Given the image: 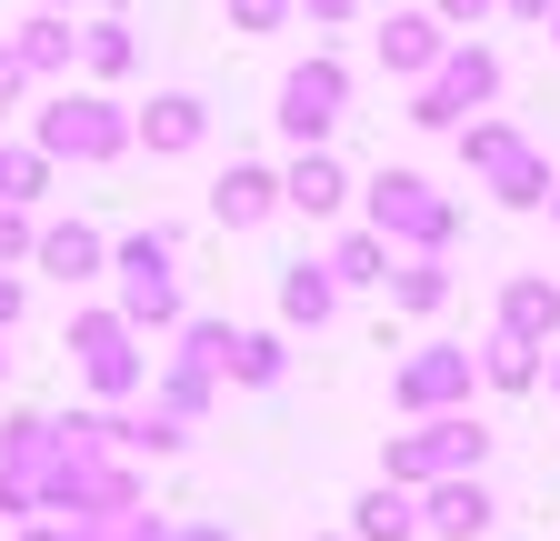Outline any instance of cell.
Segmentation results:
<instances>
[{
  "mask_svg": "<svg viewBox=\"0 0 560 541\" xmlns=\"http://www.w3.org/2000/svg\"><path fill=\"white\" fill-rule=\"evenodd\" d=\"M490 11H501V0H431V21H441V31H451V41H460V31H480V21H490Z\"/></svg>",
  "mask_w": 560,
  "mask_h": 541,
  "instance_id": "cell-29",
  "label": "cell"
},
{
  "mask_svg": "<svg viewBox=\"0 0 560 541\" xmlns=\"http://www.w3.org/2000/svg\"><path fill=\"white\" fill-rule=\"evenodd\" d=\"M270 120H280V141H291V151H330V130L350 120V60L340 50L291 60L280 91H270Z\"/></svg>",
  "mask_w": 560,
  "mask_h": 541,
  "instance_id": "cell-8",
  "label": "cell"
},
{
  "mask_svg": "<svg viewBox=\"0 0 560 541\" xmlns=\"http://www.w3.org/2000/svg\"><path fill=\"white\" fill-rule=\"evenodd\" d=\"M11 50H21L31 81H70V71H81V21H70V11H31L11 31Z\"/></svg>",
  "mask_w": 560,
  "mask_h": 541,
  "instance_id": "cell-17",
  "label": "cell"
},
{
  "mask_svg": "<svg viewBox=\"0 0 560 541\" xmlns=\"http://www.w3.org/2000/svg\"><path fill=\"white\" fill-rule=\"evenodd\" d=\"M221 381H241V391H280V381H291V342H280V331H231Z\"/></svg>",
  "mask_w": 560,
  "mask_h": 541,
  "instance_id": "cell-22",
  "label": "cell"
},
{
  "mask_svg": "<svg viewBox=\"0 0 560 541\" xmlns=\"http://www.w3.org/2000/svg\"><path fill=\"white\" fill-rule=\"evenodd\" d=\"M371 50H381V71H390V81H420V71H431V60L451 50V31H441L431 11H400V0H390V11H381V31H371Z\"/></svg>",
  "mask_w": 560,
  "mask_h": 541,
  "instance_id": "cell-13",
  "label": "cell"
},
{
  "mask_svg": "<svg viewBox=\"0 0 560 541\" xmlns=\"http://www.w3.org/2000/svg\"><path fill=\"white\" fill-rule=\"evenodd\" d=\"M11 541H50V521H21V531H11Z\"/></svg>",
  "mask_w": 560,
  "mask_h": 541,
  "instance_id": "cell-37",
  "label": "cell"
},
{
  "mask_svg": "<svg viewBox=\"0 0 560 541\" xmlns=\"http://www.w3.org/2000/svg\"><path fill=\"white\" fill-rule=\"evenodd\" d=\"M480 381H490V391H540V352L490 331V342H480Z\"/></svg>",
  "mask_w": 560,
  "mask_h": 541,
  "instance_id": "cell-26",
  "label": "cell"
},
{
  "mask_svg": "<svg viewBox=\"0 0 560 541\" xmlns=\"http://www.w3.org/2000/svg\"><path fill=\"white\" fill-rule=\"evenodd\" d=\"M81 71H91V91L140 71V31H130L120 11H91V21H81Z\"/></svg>",
  "mask_w": 560,
  "mask_h": 541,
  "instance_id": "cell-21",
  "label": "cell"
},
{
  "mask_svg": "<svg viewBox=\"0 0 560 541\" xmlns=\"http://www.w3.org/2000/svg\"><path fill=\"white\" fill-rule=\"evenodd\" d=\"M171 541H231V521H171Z\"/></svg>",
  "mask_w": 560,
  "mask_h": 541,
  "instance_id": "cell-35",
  "label": "cell"
},
{
  "mask_svg": "<svg viewBox=\"0 0 560 541\" xmlns=\"http://www.w3.org/2000/svg\"><path fill=\"white\" fill-rule=\"evenodd\" d=\"M540 211H550V221H560V181H550V200H540Z\"/></svg>",
  "mask_w": 560,
  "mask_h": 541,
  "instance_id": "cell-39",
  "label": "cell"
},
{
  "mask_svg": "<svg viewBox=\"0 0 560 541\" xmlns=\"http://www.w3.org/2000/svg\"><path fill=\"white\" fill-rule=\"evenodd\" d=\"M340 200H350L340 151H291V171H280V211H301V221H340Z\"/></svg>",
  "mask_w": 560,
  "mask_h": 541,
  "instance_id": "cell-16",
  "label": "cell"
},
{
  "mask_svg": "<svg viewBox=\"0 0 560 541\" xmlns=\"http://www.w3.org/2000/svg\"><path fill=\"white\" fill-rule=\"evenodd\" d=\"M550 11L560 0H501V21H540V31H550Z\"/></svg>",
  "mask_w": 560,
  "mask_h": 541,
  "instance_id": "cell-34",
  "label": "cell"
},
{
  "mask_svg": "<svg viewBox=\"0 0 560 541\" xmlns=\"http://www.w3.org/2000/svg\"><path fill=\"white\" fill-rule=\"evenodd\" d=\"M31 231H40V211H11V200H0V270L31 261Z\"/></svg>",
  "mask_w": 560,
  "mask_h": 541,
  "instance_id": "cell-28",
  "label": "cell"
},
{
  "mask_svg": "<svg viewBox=\"0 0 560 541\" xmlns=\"http://www.w3.org/2000/svg\"><path fill=\"white\" fill-rule=\"evenodd\" d=\"M280 211V171L270 161H231L221 181H210V221H221V231H260Z\"/></svg>",
  "mask_w": 560,
  "mask_h": 541,
  "instance_id": "cell-15",
  "label": "cell"
},
{
  "mask_svg": "<svg viewBox=\"0 0 560 541\" xmlns=\"http://www.w3.org/2000/svg\"><path fill=\"white\" fill-rule=\"evenodd\" d=\"M0 200H11V211H40L50 200V161L31 141H0Z\"/></svg>",
  "mask_w": 560,
  "mask_h": 541,
  "instance_id": "cell-25",
  "label": "cell"
},
{
  "mask_svg": "<svg viewBox=\"0 0 560 541\" xmlns=\"http://www.w3.org/2000/svg\"><path fill=\"white\" fill-rule=\"evenodd\" d=\"M501 342H530V352L560 342V281L550 270H511L501 281Z\"/></svg>",
  "mask_w": 560,
  "mask_h": 541,
  "instance_id": "cell-14",
  "label": "cell"
},
{
  "mask_svg": "<svg viewBox=\"0 0 560 541\" xmlns=\"http://www.w3.org/2000/svg\"><path fill=\"white\" fill-rule=\"evenodd\" d=\"M31 151H40L50 171H60V161H70V171H110V161H130V111H120L110 91H70V81H60V91L31 111Z\"/></svg>",
  "mask_w": 560,
  "mask_h": 541,
  "instance_id": "cell-2",
  "label": "cell"
},
{
  "mask_svg": "<svg viewBox=\"0 0 560 541\" xmlns=\"http://www.w3.org/2000/svg\"><path fill=\"white\" fill-rule=\"evenodd\" d=\"M60 352H70V371L91 381V401H101V412H110V401H140V381H151V352H140V331H130V321H120L110 301L70 311Z\"/></svg>",
  "mask_w": 560,
  "mask_h": 541,
  "instance_id": "cell-5",
  "label": "cell"
},
{
  "mask_svg": "<svg viewBox=\"0 0 560 541\" xmlns=\"http://www.w3.org/2000/svg\"><path fill=\"white\" fill-rule=\"evenodd\" d=\"M550 41H560V11H550Z\"/></svg>",
  "mask_w": 560,
  "mask_h": 541,
  "instance_id": "cell-43",
  "label": "cell"
},
{
  "mask_svg": "<svg viewBox=\"0 0 560 541\" xmlns=\"http://www.w3.org/2000/svg\"><path fill=\"white\" fill-rule=\"evenodd\" d=\"M540 381H550V401H560V342H550V361H540Z\"/></svg>",
  "mask_w": 560,
  "mask_h": 541,
  "instance_id": "cell-36",
  "label": "cell"
},
{
  "mask_svg": "<svg viewBox=\"0 0 560 541\" xmlns=\"http://www.w3.org/2000/svg\"><path fill=\"white\" fill-rule=\"evenodd\" d=\"M330 311H340V281L320 270V251H301V261H280V321H291V331H320Z\"/></svg>",
  "mask_w": 560,
  "mask_h": 541,
  "instance_id": "cell-19",
  "label": "cell"
},
{
  "mask_svg": "<svg viewBox=\"0 0 560 541\" xmlns=\"http://www.w3.org/2000/svg\"><path fill=\"white\" fill-rule=\"evenodd\" d=\"M140 391H151V412H161V422H180V431H200V422H210V401H221V381L190 371V361H161Z\"/></svg>",
  "mask_w": 560,
  "mask_h": 541,
  "instance_id": "cell-20",
  "label": "cell"
},
{
  "mask_svg": "<svg viewBox=\"0 0 560 541\" xmlns=\"http://www.w3.org/2000/svg\"><path fill=\"white\" fill-rule=\"evenodd\" d=\"M390 311H410V321L451 311V251H400L390 261Z\"/></svg>",
  "mask_w": 560,
  "mask_h": 541,
  "instance_id": "cell-18",
  "label": "cell"
},
{
  "mask_svg": "<svg viewBox=\"0 0 560 541\" xmlns=\"http://www.w3.org/2000/svg\"><path fill=\"white\" fill-rule=\"evenodd\" d=\"M0 381H11V352H0Z\"/></svg>",
  "mask_w": 560,
  "mask_h": 541,
  "instance_id": "cell-42",
  "label": "cell"
},
{
  "mask_svg": "<svg viewBox=\"0 0 560 541\" xmlns=\"http://www.w3.org/2000/svg\"><path fill=\"white\" fill-rule=\"evenodd\" d=\"M0 521H11V531H21V521H40V492H31V482H11V471H0Z\"/></svg>",
  "mask_w": 560,
  "mask_h": 541,
  "instance_id": "cell-30",
  "label": "cell"
},
{
  "mask_svg": "<svg viewBox=\"0 0 560 541\" xmlns=\"http://www.w3.org/2000/svg\"><path fill=\"white\" fill-rule=\"evenodd\" d=\"M221 21H231L241 41H260V31H280V21H291V0H221Z\"/></svg>",
  "mask_w": 560,
  "mask_h": 541,
  "instance_id": "cell-27",
  "label": "cell"
},
{
  "mask_svg": "<svg viewBox=\"0 0 560 541\" xmlns=\"http://www.w3.org/2000/svg\"><path fill=\"white\" fill-rule=\"evenodd\" d=\"M361 231H381L390 251H451L460 241V200L451 191H431V181H420V171H371L361 181Z\"/></svg>",
  "mask_w": 560,
  "mask_h": 541,
  "instance_id": "cell-4",
  "label": "cell"
},
{
  "mask_svg": "<svg viewBox=\"0 0 560 541\" xmlns=\"http://www.w3.org/2000/svg\"><path fill=\"white\" fill-rule=\"evenodd\" d=\"M200 141H210V101L200 91H161V101L130 111V151H151V161H190Z\"/></svg>",
  "mask_w": 560,
  "mask_h": 541,
  "instance_id": "cell-10",
  "label": "cell"
},
{
  "mask_svg": "<svg viewBox=\"0 0 560 541\" xmlns=\"http://www.w3.org/2000/svg\"><path fill=\"white\" fill-rule=\"evenodd\" d=\"M320 270H330L340 291H371V281H390V241H381V231H340V241L320 251Z\"/></svg>",
  "mask_w": 560,
  "mask_h": 541,
  "instance_id": "cell-24",
  "label": "cell"
},
{
  "mask_svg": "<svg viewBox=\"0 0 560 541\" xmlns=\"http://www.w3.org/2000/svg\"><path fill=\"white\" fill-rule=\"evenodd\" d=\"M320 541H350V531H320Z\"/></svg>",
  "mask_w": 560,
  "mask_h": 541,
  "instance_id": "cell-44",
  "label": "cell"
},
{
  "mask_svg": "<svg viewBox=\"0 0 560 541\" xmlns=\"http://www.w3.org/2000/svg\"><path fill=\"white\" fill-rule=\"evenodd\" d=\"M31 11H81V0H31Z\"/></svg>",
  "mask_w": 560,
  "mask_h": 541,
  "instance_id": "cell-38",
  "label": "cell"
},
{
  "mask_svg": "<svg viewBox=\"0 0 560 541\" xmlns=\"http://www.w3.org/2000/svg\"><path fill=\"white\" fill-rule=\"evenodd\" d=\"M361 11H390V0H361Z\"/></svg>",
  "mask_w": 560,
  "mask_h": 541,
  "instance_id": "cell-41",
  "label": "cell"
},
{
  "mask_svg": "<svg viewBox=\"0 0 560 541\" xmlns=\"http://www.w3.org/2000/svg\"><path fill=\"white\" fill-rule=\"evenodd\" d=\"M410 502H420V531H431V541H480V531H490V511H501L480 471H451V482L410 492Z\"/></svg>",
  "mask_w": 560,
  "mask_h": 541,
  "instance_id": "cell-12",
  "label": "cell"
},
{
  "mask_svg": "<svg viewBox=\"0 0 560 541\" xmlns=\"http://www.w3.org/2000/svg\"><path fill=\"white\" fill-rule=\"evenodd\" d=\"M451 141H460V171L501 200V211H540V200H550V151L530 141L521 120H490V111H480V120L451 130Z\"/></svg>",
  "mask_w": 560,
  "mask_h": 541,
  "instance_id": "cell-3",
  "label": "cell"
},
{
  "mask_svg": "<svg viewBox=\"0 0 560 541\" xmlns=\"http://www.w3.org/2000/svg\"><path fill=\"white\" fill-rule=\"evenodd\" d=\"M21 311H31V281H21V270H0V342L21 331Z\"/></svg>",
  "mask_w": 560,
  "mask_h": 541,
  "instance_id": "cell-31",
  "label": "cell"
},
{
  "mask_svg": "<svg viewBox=\"0 0 560 541\" xmlns=\"http://www.w3.org/2000/svg\"><path fill=\"white\" fill-rule=\"evenodd\" d=\"M291 11H311L320 31H340V21H361V0H291Z\"/></svg>",
  "mask_w": 560,
  "mask_h": 541,
  "instance_id": "cell-33",
  "label": "cell"
},
{
  "mask_svg": "<svg viewBox=\"0 0 560 541\" xmlns=\"http://www.w3.org/2000/svg\"><path fill=\"white\" fill-rule=\"evenodd\" d=\"M31 270H50L60 291H81V281H101V270H110V231H101V221H40V231H31Z\"/></svg>",
  "mask_w": 560,
  "mask_h": 541,
  "instance_id": "cell-11",
  "label": "cell"
},
{
  "mask_svg": "<svg viewBox=\"0 0 560 541\" xmlns=\"http://www.w3.org/2000/svg\"><path fill=\"white\" fill-rule=\"evenodd\" d=\"M490 101H501V50H490V41H451L431 71L410 81V120H420V130H460V120H480Z\"/></svg>",
  "mask_w": 560,
  "mask_h": 541,
  "instance_id": "cell-7",
  "label": "cell"
},
{
  "mask_svg": "<svg viewBox=\"0 0 560 541\" xmlns=\"http://www.w3.org/2000/svg\"><path fill=\"white\" fill-rule=\"evenodd\" d=\"M480 461H490V431H480L470 412H431V422H410V431L381 441V482L431 492V482H451V471H480Z\"/></svg>",
  "mask_w": 560,
  "mask_h": 541,
  "instance_id": "cell-6",
  "label": "cell"
},
{
  "mask_svg": "<svg viewBox=\"0 0 560 541\" xmlns=\"http://www.w3.org/2000/svg\"><path fill=\"white\" fill-rule=\"evenodd\" d=\"M110 311L140 331V342H151V331H180V311H190V291H180V231H120L110 241Z\"/></svg>",
  "mask_w": 560,
  "mask_h": 541,
  "instance_id": "cell-1",
  "label": "cell"
},
{
  "mask_svg": "<svg viewBox=\"0 0 560 541\" xmlns=\"http://www.w3.org/2000/svg\"><path fill=\"white\" fill-rule=\"evenodd\" d=\"M81 11H120V0H81Z\"/></svg>",
  "mask_w": 560,
  "mask_h": 541,
  "instance_id": "cell-40",
  "label": "cell"
},
{
  "mask_svg": "<svg viewBox=\"0 0 560 541\" xmlns=\"http://www.w3.org/2000/svg\"><path fill=\"white\" fill-rule=\"evenodd\" d=\"M470 381H480V352L470 342H420L410 361H390V412H410V422L470 412Z\"/></svg>",
  "mask_w": 560,
  "mask_h": 541,
  "instance_id": "cell-9",
  "label": "cell"
},
{
  "mask_svg": "<svg viewBox=\"0 0 560 541\" xmlns=\"http://www.w3.org/2000/svg\"><path fill=\"white\" fill-rule=\"evenodd\" d=\"M21 91H31V71H21V50H11V31H0V111H11Z\"/></svg>",
  "mask_w": 560,
  "mask_h": 541,
  "instance_id": "cell-32",
  "label": "cell"
},
{
  "mask_svg": "<svg viewBox=\"0 0 560 541\" xmlns=\"http://www.w3.org/2000/svg\"><path fill=\"white\" fill-rule=\"evenodd\" d=\"M350 541H420V502L400 482H371L361 502H350Z\"/></svg>",
  "mask_w": 560,
  "mask_h": 541,
  "instance_id": "cell-23",
  "label": "cell"
}]
</instances>
